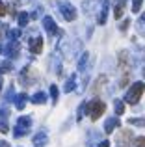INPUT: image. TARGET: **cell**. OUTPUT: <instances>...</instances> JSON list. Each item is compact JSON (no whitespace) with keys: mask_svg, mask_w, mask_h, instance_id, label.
Returning a JSON list of instances; mask_svg holds the SVG:
<instances>
[{"mask_svg":"<svg viewBox=\"0 0 145 147\" xmlns=\"http://www.w3.org/2000/svg\"><path fill=\"white\" fill-rule=\"evenodd\" d=\"M60 11H62V15H63L65 21H75L76 19V9L71 6V4H67V2H63L62 6H60Z\"/></svg>","mask_w":145,"mask_h":147,"instance_id":"4","label":"cell"},{"mask_svg":"<svg viewBox=\"0 0 145 147\" xmlns=\"http://www.w3.org/2000/svg\"><path fill=\"white\" fill-rule=\"evenodd\" d=\"M117 127H119V119H115V117H110L108 121H106V125H104V130L108 134H112L113 130L117 129Z\"/></svg>","mask_w":145,"mask_h":147,"instance_id":"8","label":"cell"},{"mask_svg":"<svg viewBox=\"0 0 145 147\" xmlns=\"http://www.w3.org/2000/svg\"><path fill=\"white\" fill-rule=\"evenodd\" d=\"M86 61H87V52H86V54H82V58H80V65H78V67H80V69H84Z\"/></svg>","mask_w":145,"mask_h":147,"instance_id":"24","label":"cell"},{"mask_svg":"<svg viewBox=\"0 0 145 147\" xmlns=\"http://www.w3.org/2000/svg\"><path fill=\"white\" fill-rule=\"evenodd\" d=\"M128 138H132V132L130 130H123L121 132V144H123V147L128 145Z\"/></svg>","mask_w":145,"mask_h":147,"instance_id":"13","label":"cell"},{"mask_svg":"<svg viewBox=\"0 0 145 147\" xmlns=\"http://www.w3.org/2000/svg\"><path fill=\"white\" fill-rule=\"evenodd\" d=\"M26 102H28V95L26 93H19L17 97H15V106H17V110H22V108L26 106Z\"/></svg>","mask_w":145,"mask_h":147,"instance_id":"9","label":"cell"},{"mask_svg":"<svg viewBox=\"0 0 145 147\" xmlns=\"http://www.w3.org/2000/svg\"><path fill=\"white\" fill-rule=\"evenodd\" d=\"M30 50H32L34 54H39L41 50H43V39H41V37H32V39H30Z\"/></svg>","mask_w":145,"mask_h":147,"instance_id":"6","label":"cell"},{"mask_svg":"<svg viewBox=\"0 0 145 147\" xmlns=\"http://www.w3.org/2000/svg\"><path fill=\"white\" fill-rule=\"evenodd\" d=\"M19 36H21V30H9V32H7V37H9V39H17Z\"/></svg>","mask_w":145,"mask_h":147,"instance_id":"19","label":"cell"},{"mask_svg":"<svg viewBox=\"0 0 145 147\" xmlns=\"http://www.w3.org/2000/svg\"><path fill=\"white\" fill-rule=\"evenodd\" d=\"M45 142H47V136H45L43 132H39V134L34 136V145H43Z\"/></svg>","mask_w":145,"mask_h":147,"instance_id":"11","label":"cell"},{"mask_svg":"<svg viewBox=\"0 0 145 147\" xmlns=\"http://www.w3.org/2000/svg\"><path fill=\"white\" fill-rule=\"evenodd\" d=\"M104 110H106V104L102 102V100H93V102L87 104V112H89V115H91L93 121H97V119L104 114Z\"/></svg>","mask_w":145,"mask_h":147,"instance_id":"2","label":"cell"},{"mask_svg":"<svg viewBox=\"0 0 145 147\" xmlns=\"http://www.w3.org/2000/svg\"><path fill=\"white\" fill-rule=\"evenodd\" d=\"M32 102H34V104H45V102H47V93H43V91H37V93L32 97Z\"/></svg>","mask_w":145,"mask_h":147,"instance_id":"10","label":"cell"},{"mask_svg":"<svg viewBox=\"0 0 145 147\" xmlns=\"http://www.w3.org/2000/svg\"><path fill=\"white\" fill-rule=\"evenodd\" d=\"M0 132H9V127H7V123L4 121V117H0Z\"/></svg>","mask_w":145,"mask_h":147,"instance_id":"18","label":"cell"},{"mask_svg":"<svg viewBox=\"0 0 145 147\" xmlns=\"http://www.w3.org/2000/svg\"><path fill=\"white\" fill-rule=\"evenodd\" d=\"M143 88H145L143 82L132 84L130 90H128L127 95H125V102H128V104H138L140 99H142V95H143Z\"/></svg>","mask_w":145,"mask_h":147,"instance_id":"1","label":"cell"},{"mask_svg":"<svg viewBox=\"0 0 145 147\" xmlns=\"http://www.w3.org/2000/svg\"><path fill=\"white\" fill-rule=\"evenodd\" d=\"M142 2L143 0H132V11H134V13H138V11L142 9Z\"/></svg>","mask_w":145,"mask_h":147,"instance_id":"17","label":"cell"},{"mask_svg":"<svg viewBox=\"0 0 145 147\" xmlns=\"http://www.w3.org/2000/svg\"><path fill=\"white\" fill-rule=\"evenodd\" d=\"M58 93H60L58 88H56V86H50V95H52V100H54V102L58 100Z\"/></svg>","mask_w":145,"mask_h":147,"instance_id":"21","label":"cell"},{"mask_svg":"<svg viewBox=\"0 0 145 147\" xmlns=\"http://www.w3.org/2000/svg\"><path fill=\"white\" fill-rule=\"evenodd\" d=\"M106 22V6L102 7V13L99 15V24H104Z\"/></svg>","mask_w":145,"mask_h":147,"instance_id":"22","label":"cell"},{"mask_svg":"<svg viewBox=\"0 0 145 147\" xmlns=\"http://www.w3.org/2000/svg\"><path fill=\"white\" fill-rule=\"evenodd\" d=\"M4 52H6V56H7V58H15V56H19V43H17V41H11V43L7 45L6 49H4Z\"/></svg>","mask_w":145,"mask_h":147,"instance_id":"7","label":"cell"},{"mask_svg":"<svg viewBox=\"0 0 145 147\" xmlns=\"http://www.w3.org/2000/svg\"><path fill=\"white\" fill-rule=\"evenodd\" d=\"M136 147H145V138L143 136L136 138Z\"/></svg>","mask_w":145,"mask_h":147,"instance_id":"23","label":"cell"},{"mask_svg":"<svg viewBox=\"0 0 145 147\" xmlns=\"http://www.w3.org/2000/svg\"><path fill=\"white\" fill-rule=\"evenodd\" d=\"M0 34H2V26H0Z\"/></svg>","mask_w":145,"mask_h":147,"instance_id":"30","label":"cell"},{"mask_svg":"<svg viewBox=\"0 0 145 147\" xmlns=\"http://www.w3.org/2000/svg\"><path fill=\"white\" fill-rule=\"evenodd\" d=\"M0 91H2V78H0Z\"/></svg>","mask_w":145,"mask_h":147,"instance_id":"29","label":"cell"},{"mask_svg":"<svg viewBox=\"0 0 145 147\" xmlns=\"http://www.w3.org/2000/svg\"><path fill=\"white\" fill-rule=\"evenodd\" d=\"M11 67H13V65H11L9 61H6V63L0 65V73H7V71H11Z\"/></svg>","mask_w":145,"mask_h":147,"instance_id":"20","label":"cell"},{"mask_svg":"<svg viewBox=\"0 0 145 147\" xmlns=\"http://www.w3.org/2000/svg\"><path fill=\"white\" fill-rule=\"evenodd\" d=\"M0 147H9V145H7V142H0Z\"/></svg>","mask_w":145,"mask_h":147,"instance_id":"28","label":"cell"},{"mask_svg":"<svg viewBox=\"0 0 145 147\" xmlns=\"http://www.w3.org/2000/svg\"><path fill=\"white\" fill-rule=\"evenodd\" d=\"M128 123H134V125H138V127H143L142 119H128Z\"/></svg>","mask_w":145,"mask_h":147,"instance_id":"26","label":"cell"},{"mask_svg":"<svg viewBox=\"0 0 145 147\" xmlns=\"http://www.w3.org/2000/svg\"><path fill=\"white\" fill-rule=\"evenodd\" d=\"M113 108H115V114L117 115L125 114V102H123V100H115V102H113Z\"/></svg>","mask_w":145,"mask_h":147,"instance_id":"12","label":"cell"},{"mask_svg":"<svg viewBox=\"0 0 145 147\" xmlns=\"http://www.w3.org/2000/svg\"><path fill=\"white\" fill-rule=\"evenodd\" d=\"M30 125H32V119H30V117H19L17 125H15V129H13V134L17 138L24 136V134L30 130Z\"/></svg>","mask_w":145,"mask_h":147,"instance_id":"3","label":"cell"},{"mask_svg":"<svg viewBox=\"0 0 145 147\" xmlns=\"http://www.w3.org/2000/svg\"><path fill=\"white\" fill-rule=\"evenodd\" d=\"M99 147H110V142H108V140H104V142H102V144L99 145Z\"/></svg>","mask_w":145,"mask_h":147,"instance_id":"27","label":"cell"},{"mask_svg":"<svg viewBox=\"0 0 145 147\" xmlns=\"http://www.w3.org/2000/svg\"><path fill=\"white\" fill-rule=\"evenodd\" d=\"M113 15H115V19H121V15H123V2H119L113 7Z\"/></svg>","mask_w":145,"mask_h":147,"instance_id":"16","label":"cell"},{"mask_svg":"<svg viewBox=\"0 0 145 147\" xmlns=\"http://www.w3.org/2000/svg\"><path fill=\"white\" fill-rule=\"evenodd\" d=\"M28 21H30V15L28 13H24V11L19 13V24H21V26H26V24H28Z\"/></svg>","mask_w":145,"mask_h":147,"instance_id":"14","label":"cell"},{"mask_svg":"<svg viewBox=\"0 0 145 147\" xmlns=\"http://www.w3.org/2000/svg\"><path fill=\"white\" fill-rule=\"evenodd\" d=\"M43 26H45V30H47L50 36H56V32H58V26H56L54 21H52V17H45V19H43Z\"/></svg>","mask_w":145,"mask_h":147,"instance_id":"5","label":"cell"},{"mask_svg":"<svg viewBox=\"0 0 145 147\" xmlns=\"http://www.w3.org/2000/svg\"><path fill=\"white\" fill-rule=\"evenodd\" d=\"M75 88H76V80H75V75H72L71 78L65 82V91H72Z\"/></svg>","mask_w":145,"mask_h":147,"instance_id":"15","label":"cell"},{"mask_svg":"<svg viewBox=\"0 0 145 147\" xmlns=\"http://www.w3.org/2000/svg\"><path fill=\"white\" fill-rule=\"evenodd\" d=\"M6 13H7V7H6V4H4V2H0V17H4Z\"/></svg>","mask_w":145,"mask_h":147,"instance_id":"25","label":"cell"},{"mask_svg":"<svg viewBox=\"0 0 145 147\" xmlns=\"http://www.w3.org/2000/svg\"><path fill=\"white\" fill-rule=\"evenodd\" d=\"M0 52H2V47H0Z\"/></svg>","mask_w":145,"mask_h":147,"instance_id":"31","label":"cell"}]
</instances>
